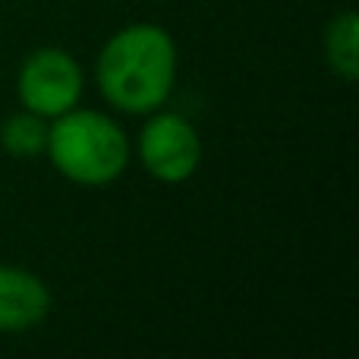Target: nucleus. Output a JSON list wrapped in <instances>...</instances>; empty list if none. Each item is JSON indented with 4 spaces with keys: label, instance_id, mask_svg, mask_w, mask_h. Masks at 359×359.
<instances>
[{
    "label": "nucleus",
    "instance_id": "7ed1b4c3",
    "mask_svg": "<svg viewBox=\"0 0 359 359\" xmlns=\"http://www.w3.org/2000/svg\"><path fill=\"white\" fill-rule=\"evenodd\" d=\"M16 88L25 111L38 114V117H60L79 104L82 69L67 50L41 48L32 57H25Z\"/></svg>",
    "mask_w": 359,
    "mask_h": 359
},
{
    "label": "nucleus",
    "instance_id": "f03ea898",
    "mask_svg": "<svg viewBox=\"0 0 359 359\" xmlns=\"http://www.w3.org/2000/svg\"><path fill=\"white\" fill-rule=\"evenodd\" d=\"M48 130L50 164L82 186H107L126 170L130 142L107 114L67 111Z\"/></svg>",
    "mask_w": 359,
    "mask_h": 359
},
{
    "label": "nucleus",
    "instance_id": "0eeeda50",
    "mask_svg": "<svg viewBox=\"0 0 359 359\" xmlns=\"http://www.w3.org/2000/svg\"><path fill=\"white\" fill-rule=\"evenodd\" d=\"M0 142L4 149L10 151L13 158H29V155H38V151L48 149V126L41 123V117L32 111L25 114H16L4 123L0 130Z\"/></svg>",
    "mask_w": 359,
    "mask_h": 359
},
{
    "label": "nucleus",
    "instance_id": "20e7f679",
    "mask_svg": "<svg viewBox=\"0 0 359 359\" xmlns=\"http://www.w3.org/2000/svg\"><path fill=\"white\" fill-rule=\"evenodd\" d=\"M139 158L145 170L161 183H183L202 161V139L196 126L180 114H158L139 136Z\"/></svg>",
    "mask_w": 359,
    "mask_h": 359
},
{
    "label": "nucleus",
    "instance_id": "f257e3e1",
    "mask_svg": "<svg viewBox=\"0 0 359 359\" xmlns=\"http://www.w3.org/2000/svg\"><path fill=\"white\" fill-rule=\"evenodd\" d=\"M177 76V48L161 25L120 29L98 57V88L126 114H151L168 101Z\"/></svg>",
    "mask_w": 359,
    "mask_h": 359
},
{
    "label": "nucleus",
    "instance_id": "39448f33",
    "mask_svg": "<svg viewBox=\"0 0 359 359\" xmlns=\"http://www.w3.org/2000/svg\"><path fill=\"white\" fill-rule=\"evenodd\" d=\"M50 309V293L41 278L22 268L0 265V331H25Z\"/></svg>",
    "mask_w": 359,
    "mask_h": 359
},
{
    "label": "nucleus",
    "instance_id": "423d86ee",
    "mask_svg": "<svg viewBox=\"0 0 359 359\" xmlns=\"http://www.w3.org/2000/svg\"><path fill=\"white\" fill-rule=\"evenodd\" d=\"M356 13L347 10L328 25L325 32V54H328V63L344 82H353L359 73V57H356Z\"/></svg>",
    "mask_w": 359,
    "mask_h": 359
}]
</instances>
